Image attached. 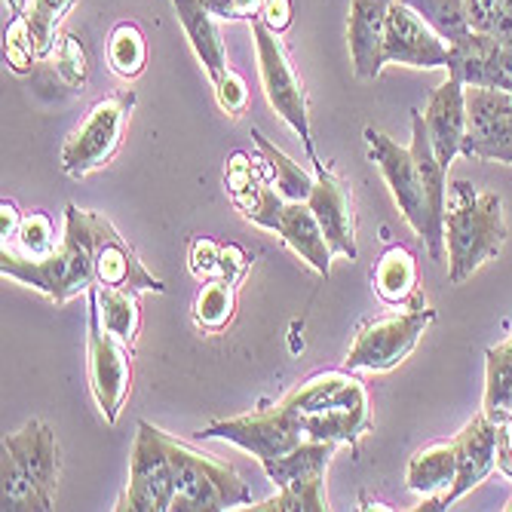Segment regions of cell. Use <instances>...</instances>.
<instances>
[{"mask_svg":"<svg viewBox=\"0 0 512 512\" xmlns=\"http://www.w3.org/2000/svg\"><path fill=\"white\" fill-rule=\"evenodd\" d=\"M335 442L304 439L289 454L264 463V473L279 488L273 500L249 506L252 512H322L329 509L325 500V467L335 454Z\"/></svg>","mask_w":512,"mask_h":512,"instance_id":"obj_8","label":"cell"},{"mask_svg":"<svg viewBox=\"0 0 512 512\" xmlns=\"http://www.w3.org/2000/svg\"><path fill=\"white\" fill-rule=\"evenodd\" d=\"M503 509H506V512H512V497L506 500V506H503Z\"/></svg>","mask_w":512,"mask_h":512,"instance_id":"obj_42","label":"cell"},{"mask_svg":"<svg viewBox=\"0 0 512 512\" xmlns=\"http://www.w3.org/2000/svg\"><path fill=\"white\" fill-rule=\"evenodd\" d=\"M313 169H316L313 172L316 184H313V194H310L307 206L313 209L329 249L335 255H344V258L353 261L359 255V249H356V224H353L347 184L332 169H325L319 160L313 163Z\"/></svg>","mask_w":512,"mask_h":512,"instance_id":"obj_17","label":"cell"},{"mask_svg":"<svg viewBox=\"0 0 512 512\" xmlns=\"http://www.w3.org/2000/svg\"><path fill=\"white\" fill-rule=\"evenodd\" d=\"M365 145H368V160L384 175L402 218L408 221L414 234L427 243L430 258L442 261L445 258V221L436 218V212H433L427 184H424L421 166L414 160L411 145L402 148L399 142H393L390 135L378 132L375 126L365 129Z\"/></svg>","mask_w":512,"mask_h":512,"instance_id":"obj_7","label":"cell"},{"mask_svg":"<svg viewBox=\"0 0 512 512\" xmlns=\"http://www.w3.org/2000/svg\"><path fill=\"white\" fill-rule=\"evenodd\" d=\"M0 509H53L59 485V445L56 433L43 421H31L0 442Z\"/></svg>","mask_w":512,"mask_h":512,"instance_id":"obj_5","label":"cell"},{"mask_svg":"<svg viewBox=\"0 0 512 512\" xmlns=\"http://www.w3.org/2000/svg\"><path fill=\"white\" fill-rule=\"evenodd\" d=\"M169 4L175 7V16H178L184 34H188L209 80L218 83L227 74V50H224L218 22H215L218 16L203 4V0H169Z\"/></svg>","mask_w":512,"mask_h":512,"instance_id":"obj_22","label":"cell"},{"mask_svg":"<svg viewBox=\"0 0 512 512\" xmlns=\"http://www.w3.org/2000/svg\"><path fill=\"white\" fill-rule=\"evenodd\" d=\"M448 71L467 86H491L512 92V46L494 34L470 31L463 40L448 46Z\"/></svg>","mask_w":512,"mask_h":512,"instance_id":"obj_16","label":"cell"},{"mask_svg":"<svg viewBox=\"0 0 512 512\" xmlns=\"http://www.w3.org/2000/svg\"><path fill=\"white\" fill-rule=\"evenodd\" d=\"M467 4V16H470V25L473 31H491V19H494V7L497 0H463Z\"/></svg>","mask_w":512,"mask_h":512,"instance_id":"obj_40","label":"cell"},{"mask_svg":"<svg viewBox=\"0 0 512 512\" xmlns=\"http://www.w3.org/2000/svg\"><path fill=\"white\" fill-rule=\"evenodd\" d=\"M258 19H261L267 28H273L276 34H283V31L292 25V4H289V0H264V7H261Z\"/></svg>","mask_w":512,"mask_h":512,"instance_id":"obj_38","label":"cell"},{"mask_svg":"<svg viewBox=\"0 0 512 512\" xmlns=\"http://www.w3.org/2000/svg\"><path fill=\"white\" fill-rule=\"evenodd\" d=\"M237 310V283L230 279H206L194 301V322L206 332H221Z\"/></svg>","mask_w":512,"mask_h":512,"instance_id":"obj_28","label":"cell"},{"mask_svg":"<svg viewBox=\"0 0 512 512\" xmlns=\"http://www.w3.org/2000/svg\"><path fill=\"white\" fill-rule=\"evenodd\" d=\"M252 34H255V53H258V74L264 96L270 108L279 114L307 148V157L316 163L313 151V135H310V108H307V92L301 86V77L295 74V65L289 62V53L283 40L273 28H267L258 16L252 19Z\"/></svg>","mask_w":512,"mask_h":512,"instance_id":"obj_9","label":"cell"},{"mask_svg":"<svg viewBox=\"0 0 512 512\" xmlns=\"http://www.w3.org/2000/svg\"><path fill=\"white\" fill-rule=\"evenodd\" d=\"M405 482L414 494H421L424 500L417 503V509H448V491L457 482V448L454 439L448 442H433L427 448H421L411 463Z\"/></svg>","mask_w":512,"mask_h":512,"instance_id":"obj_21","label":"cell"},{"mask_svg":"<svg viewBox=\"0 0 512 512\" xmlns=\"http://www.w3.org/2000/svg\"><path fill=\"white\" fill-rule=\"evenodd\" d=\"M200 436L203 439H227V442L246 448L249 454H255L261 460V467L276 457L289 454L292 448H298L307 439L298 414L289 408L286 399L273 408H267V411H255V414H243V417H230V421L209 424Z\"/></svg>","mask_w":512,"mask_h":512,"instance_id":"obj_12","label":"cell"},{"mask_svg":"<svg viewBox=\"0 0 512 512\" xmlns=\"http://www.w3.org/2000/svg\"><path fill=\"white\" fill-rule=\"evenodd\" d=\"M249 270V255L237 243H215L209 237L194 240L191 246V273L197 279H230L240 283Z\"/></svg>","mask_w":512,"mask_h":512,"instance_id":"obj_25","label":"cell"},{"mask_svg":"<svg viewBox=\"0 0 512 512\" xmlns=\"http://www.w3.org/2000/svg\"><path fill=\"white\" fill-rule=\"evenodd\" d=\"M500 43L512 46V0H497L494 7V19H491V31Z\"/></svg>","mask_w":512,"mask_h":512,"instance_id":"obj_39","label":"cell"},{"mask_svg":"<svg viewBox=\"0 0 512 512\" xmlns=\"http://www.w3.org/2000/svg\"><path fill=\"white\" fill-rule=\"evenodd\" d=\"M390 0H353L350 4V56L359 80H375L384 68Z\"/></svg>","mask_w":512,"mask_h":512,"instance_id":"obj_20","label":"cell"},{"mask_svg":"<svg viewBox=\"0 0 512 512\" xmlns=\"http://www.w3.org/2000/svg\"><path fill=\"white\" fill-rule=\"evenodd\" d=\"M402 4L411 7L424 22H430L448 46L473 31L463 0H402Z\"/></svg>","mask_w":512,"mask_h":512,"instance_id":"obj_29","label":"cell"},{"mask_svg":"<svg viewBox=\"0 0 512 512\" xmlns=\"http://www.w3.org/2000/svg\"><path fill=\"white\" fill-rule=\"evenodd\" d=\"M445 243L448 283H467L506 243V218L500 197L476 191L470 181H454L445 203Z\"/></svg>","mask_w":512,"mask_h":512,"instance_id":"obj_4","label":"cell"},{"mask_svg":"<svg viewBox=\"0 0 512 512\" xmlns=\"http://www.w3.org/2000/svg\"><path fill=\"white\" fill-rule=\"evenodd\" d=\"M390 62L408 68H448V43L402 0H390L387 10L384 65Z\"/></svg>","mask_w":512,"mask_h":512,"instance_id":"obj_15","label":"cell"},{"mask_svg":"<svg viewBox=\"0 0 512 512\" xmlns=\"http://www.w3.org/2000/svg\"><path fill=\"white\" fill-rule=\"evenodd\" d=\"M86 295H89V387L105 421L117 424L132 381L129 347L120 344L102 325L96 292L89 289Z\"/></svg>","mask_w":512,"mask_h":512,"instance_id":"obj_13","label":"cell"},{"mask_svg":"<svg viewBox=\"0 0 512 512\" xmlns=\"http://www.w3.org/2000/svg\"><path fill=\"white\" fill-rule=\"evenodd\" d=\"M114 234L117 230L105 215L86 212L68 203L65 237L59 249L46 258H28L4 246V252H0V273L43 292L56 304H65L80 292L102 286V252Z\"/></svg>","mask_w":512,"mask_h":512,"instance_id":"obj_2","label":"cell"},{"mask_svg":"<svg viewBox=\"0 0 512 512\" xmlns=\"http://www.w3.org/2000/svg\"><path fill=\"white\" fill-rule=\"evenodd\" d=\"M132 108H135L132 89L117 92V96H108L99 105H92L86 120L71 132V138L62 148V157H59L62 169L74 178H83L92 169L105 166L123 142V126Z\"/></svg>","mask_w":512,"mask_h":512,"instance_id":"obj_11","label":"cell"},{"mask_svg":"<svg viewBox=\"0 0 512 512\" xmlns=\"http://www.w3.org/2000/svg\"><path fill=\"white\" fill-rule=\"evenodd\" d=\"M240 503H252V491L237 470L191 451L148 421L138 424L129 457V488L117 509L218 512Z\"/></svg>","mask_w":512,"mask_h":512,"instance_id":"obj_1","label":"cell"},{"mask_svg":"<svg viewBox=\"0 0 512 512\" xmlns=\"http://www.w3.org/2000/svg\"><path fill=\"white\" fill-rule=\"evenodd\" d=\"M96 301H99V313H102V325L105 329L132 350L138 329H142V313H138V292L132 289H120V286H96Z\"/></svg>","mask_w":512,"mask_h":512,"instance_id":"obj_26","label":"cell"},{"mask_svg":"<svg viewBox=\"0 0 512 512\" xmlns=\"http://www.w3.org/2000/svg\"><path fill=\"white\" fill-rule=\"evenodd\" d=\"M497 470L512 479V411L497 414Z\"/></svg>","mask_w":512,"mask_h":512,"instance_id":"obj_37","label":"cell"},{"mask_svg":"<svg viewBox=\"0 0 512 512\" xmlns=\"http://www.w3.org/2000/svg\"><path fill=\"white\" fill-rule=\"evenodd\" d=\"M4 53H7L10 68L19 71V74H25V71L34 65V59H40V56H37V43H34V37H31L28 19H25L22 10L13 13L10 22H7V31H4Z\"/></svg>","mask_w":512,"mask_h":512,"instance_id":"obj_33","label":"cell"},{"mask_svg":"<svg viewBox=\"0 0 512 512\" xmlns=\"http://www.w3.org/2000/svg\"><path fill=\"white\" fill-rule=\"evenodd\" d=\"M108 62L114 68V74L132 80L145 71V62H148V43H145V34L138 31V25L132 22H120L114 31H111V40H108Z\"/></svg>","mask_w":512,"mask_h":512,"instance_id":"obj_30","label":"cell"},{"mask_svg":"<svg viewBox=\"0 0 512 512\" xmlns=\"http://www.w3.org/2000/svg\"><path fill=\"white\" fill-rule=\"evenodd\" d=\"M252 138H255V148H258V157H261L264 178L279 191V197H286L292 203H307L310 194H313L316 175H310L292 157H286L276 145H270L258 129H252Z\"/></svg>","mask_w":512,"mask_h":512,"instance_id":"obj_23","label":"cell"},{"mask_svg":"<svg viewBox=\"0 0 512 512\" xmlns=\"http://www.w3.org/2000/svg\"><path fill=\"white\" fill-rule=\"evenodd\" d=\"M485 402L482 411L488 414H506L512 411V335L500 341L497 347H488L485 353Z\"/></svg>","mask_w":512,"mask_h":512,"instance_id":"obj_27","label":"cell"},{"mask_svg":"<svg viewBox=\"0 0 512 512\" xmlns=\"http://www.w3.org/2000/svg\"><path fill=\"white\" fill-rule=\"evenodd\" d=\"M436 313L427 307V301L417 295L405 313L375 319L359 329L350 353H347V371L368 368V371H390L396 368L421 341V335L430 329Z\"/></svg>","mask_w":512,"mask_h":512,"instance_id":"obj_10","label":"cell"},{"mask_svg":"<svg viewBox=\"0 0 512 512\" xmlns=\"http://www.w3.org/2000/svg\"><path fill=\"white\" fill-rule=\"evenodd\" d=\"M19 224H22V215H19L16 203H10V200L0 203V237H4V246H10V240H16Z\"/></svg>","mask_w":512,"mask_h":512,"instance_id":"obj_41","label":"cell"},{"mask_svg":"<svg viewBox=\"0 0 512 512\" xmlns=\"http://www.w3.org/2000/svg\"><path fill=\"white\" fill-rule=\"evenodd\" d=\"M212 86H215V99H218L221 111L234 114V117L246 111V105H249V89H246V80L234 68H227V74L218 83H212Z\"/></svg>","mask_w":512,"mask_h":512,"instance_id":"obj_35","label":"cell"},{"mask_svg":"<svg viewBox=\"0 0 512 512\" xmlns=\"http://www.w3.org/2000/svg\"><path fill=\"white\" fill-rule=\"evenodd\" d=\"M218 19H255L264 7V0H203Z\"/></svg>","mask_w":512,"mask_h":512,"instance_id":"obj_36","label":"cell"},{"mask_svg":"<svg viewBox=\"0 0 512 512\" xmlns=\"http://www.w3.org/2000/svg\"><path fill=\"white\" fill-rule=\"evenodd\" d=\"M16 243H19V255H28V258H46L59 249V237H56V227L53 221L46 218L43 212H31V215H22V224H19V234H16ZM13 249V246H10Z\"/></svg>","mask_w":512,"mask_h":512,"instance_id":"obj_32","label":"cell"},{"mask_svg":"<svg viewBox=\"0 0 512 512\" xmlns=\"http://www.w3.org/2000/svg\"><path fill=\"white\" fill-rule=\"evenodd\" d=\"M298 414L307 439L316 442H350L368 433V396L359 378L350 371H322L286 396Z\"/></svg>","mask_w":512,"mask_h":512,"instance_id":"obj_6","label":"cell"},{"mask_svg":"<svg viewBox=\"0 0 512 512\" xmlns=\"http://www.w3.org/2000/svg\"><path fill=\"white\" fill-rule=\"evenodd\" d=\"M436 160L448 169L451 160L463 151L467 138V83L448 71V80L433 92L424 114Z\"/></svg>","mask_w":512,"mask_h":512,"instance_id":"obj_19","label":"cell"},{"mask_svg":"<svg viewBox=\"0 0 512 512\" xmlns=\"http://www.w3.org/2000/svg\"><path fill=\"white\" fill-rule=\"evenodd\" d=\"M497 414L479 411L473 421L454 436L457 448V482L448 491L445 506L460 500L467 491H473L479 482H485L497 467Z\"/></svg>","mask_w":512,"mask_h":512,"instance_id":"obj_18","label":"cell"},{"mask_svg":"<svg viewBox=\"0 0 512 512\" xmlns=\"http://www.w3.org/2000/svg\"><path fill=\"white\" fill-rule=\"evenodd\" d=\"M460 154L512 163V92L467 86V138Z\"/></svg>","mask_w":512,"mask_h":512,"instance_id":"obj_14","label":"cell"},{"mask_svg":"<svg viewBox=\"0 0 512 512\" xmlns=\"http://www.w3.org/2000/svg\"><path fill=\"white\" fill-rule=\"evenodd\" d=\"M56 68H59L62 80L68 86H83V80H86V53H83L80 37L65 34L56 43Z\"/></svg>","mask_w":512,"mask_h":512,"instance_id":"obj_34","label":"cell"},{"mask_svg":"<svg viewBox=\"0 0 512 512\" xmlns=\"http://www.w3.org/2000/svg\"><path fill=\"white\" fill-rule=\"evenodd\" d=\"M74 7V0H28L25 4V19L31 28V37L37 43V56H50L56 50V31L62 16Z\"/></svg>","mask_w":512,"mask_h":512,"instance_id":"obj_31","label":"cell"},{"mask_svg":"<svg viewBox=\"0 0 512 512\" xmlns=\"http://www.w3.org/2000/svg\"><path fill=\"white\" fill-rule=\"evenodd\" d=\"M224 184L234 206L255 221L258 227L276 230L283 243L307 261L319 276H329L332 270V249L322 237V227L307 203H292L279 197V191L264 178L261 163L255 166L246 154H230L227 169H224Z\"/></svg>","mask_w":512,"mask_h":512,"instance_id":"obj_3","label":"cell"},{"mask_svg":"<svg viewBox=\"0 0 512 512\" xmlns=\"http://www.w3.org/2000/svg\"><path fill=\"white\" fill-rule=\"evenodd\" d=\"M375 292L390 307H408L417 298V261L405 246H390L375 267Z\"/></svg>","mask_w":512,"mask_h":512,"instance_id":"obj_24","label":"cell"}]
</instances>
